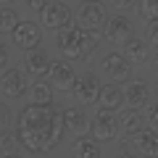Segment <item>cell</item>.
<instances>
[{
  "label": "cell",
  "instance_id": "cell-1",
  "mask_svg": "<svg viewBox=\"0 0 158 158\" xmlns=\"http://www.w3.org/2000/svg\"><path fill=\"white\" fill-rule=\"evenodd\" d=\"M16 132H19V142L29 153H48L66 135L63 113L56 111L53 106H34V103H29L16 116Z\"/></svg>",
  "mask_w": 158,
  "mask_h": 158
},
{
  "label": "cell",
  "instance_id": "cell-2",
  "mask_svg": "<svg viewBox=\"0 0 158 158\" xmlns=\"http://www.w3.org/2000/svg\"><path fill=\"white\" fill-rule=\"evenodd\" d=\"M58 50H61L63 58H71V61H87L92 53L98 50L100 45V37L98 32H90L85 27H66L58 32V40H56Z\"/></svg>",
  "mask_w": 158,
  "mask_h": 158
},
{
  "label": "cell",
  "instance_id": "cell-3",
  "mask_svg": "<svg viewBox=\"0 0 158 158\" xmlns=\"http://www.w3.org/2000/svg\"><path fill=\"white\" fill-rule=\"evenodd\" d=\"M90 132H92V140H98V142H113L118 137V132H121V124L113 116V111H103L100 108L95 113V118H92Z\"/></svg>",
  "mask_w": 158,
  "mask_h": 158
},
{
  "label": "cell",
  "instance_id": "cell-4",
  "mask_svg": "<svg viewBox=\"0 0 158 158\" xmlns=\"http://www.w3.org/2000/svg\"><path fill=\"white\" fill-rule=\"evenodd\" d=\"M100 69L103 74H106L108 79H113V82H124V79L132 77V61L124 56V53H106V56L100 58Z\"/></svg>",
  "mask_w": 158,
  "mask_h": 158
},
{
  "label": "cell",
  "instance_id": "cell-5",
  "mask_svg": "<svg viewBox=\"0 0 158 158\" xmlns=\"http://www.w3.org/2000/svg\"><path fill=\"white\" fill-rule=\"evenodd\" d=\"M13 45L19 48V50L29 53V50H37L40 42H42V29H40V24L34 21H21L16 29H13Z\"/></svg>",
  "mask_w": 158,
  "mask_h": 158
},
{
  "label": "cell",
  "instance_id": "cell-6",
  "mask_svg": "<svg viewBox=\"0 0 158 158\" xmlns=\"http://www.w3.org/2000/svg\"><path fill=\"white\" fill-rule=\"evenodd\" d=\"M108 21V11L100 0H90L79 8V27L90 29V32H100Z\"/></svg>",
  "mask_w": 158,
  "mask_h": 158
},
{
  "label": "cell",
  "instance_id": "cell-7",
  "mask_svg": "<svg viewBox=\"0 0 158 158\" xmlns=\"http://www.w3.org/2000/svg\"><path fill=\"white\" fill-rule=\"evenodd\" d=\"M27 92V79L21 69H6L0 74V95L3 100H19Z\"/></svg>",
  "mask_w": 158,
  "mask_h": 158
},
{
  "label": "cell",
  "instance_id": "cell-8",
  "mask_svg": "<svg viewBox=\"0 0 158 158\" xmlns=\"http://www.w3.org/2000/svg\"><path fill=\"white\" fill-rule=\"evenodd\" d=\"M40 21H42V27L45 29H56V32H61V29L71 27V11H69L66 3H48L45 11L40 13Z\"/></svg>",
  "mask_w": 158,
  "mask_h": 158
},
{
  "label": "cell",
  "instance_id": "cell-9",
  "mask_svg": "<svg viewBox=\"0 0 158 158\" xmlns=\"http://www.w3.org/2000/svg\"><path fill=\"white\" fill-rule=\"evenodd\" d=\"M48 79H50L53 90L58 92H71L74 85H77V71H74V66L69 61H56L50 66V71H48Z\"/></svg>",
  "mask_w": 158,
  "mask_h": 158
},
{
  "label": "cell",
  "instance_id": "cell-10",
  "mask_svg": "<svg viewBox=\"0 0 158 158\" xmlns=\"http://www.w3.org/2000/svg\"><path fill=\"white\" fill-rule=\"evenodd\" d=\"M103 37L111 45H127L135 34H132V21L127 16H108L106 27H103Z\"/></svg>",
  "mask_w": 158,
  "mask_h": 158
},
{
  "label": "cell",
  "instance_id": "cell-11",
  "mask_svg": "<svg viewBox=\"0 0 158 158\" xmlns=\"http://www.w3.org/2000/svg\"><path fill=\"white\" fill-rule=\"evenodd\" d=\"M100 90L103 85L98 82L95 74H82V77L77 79V85H74V98H77L82 106H92V103H98V98H100Z\"/></svg>",
  "mask_w": 158,
  "mask_h": 158
},
{
  "label": "cell",
  "instance_id": "cell-12",
  "mask_svg": "<svg viewBox=\"0 0 158 158\" xmlns=\"http://www.w3.org/2000/svg\"><path fill=\"white\" fill-rule=\"evenodd\" d=\"M129 145L140 158H158V129H142L132 135Z\"/></svg>",
  "mask_w": 158,
  "mask_h": 158
},
{
  "label": "cell",
  "instance_id": "cell-13",
  "mask_svg": "<svg viewBox=\"0 0 158 158\" xmlns=\"http://www.w3.org/2000/svg\"><path fill=\"white\" fill-rule=\"evenodd\" d=\"M61 113H63V124H66L69 132H74V135H79V137H85V132H90L92 121L87 118V113L82 111V108L69 106V108H63Z\"/></svg>",
  "mask_w": 158,
  "mask_h": 158
},
{
  "label": "cell",
  "instance_id": "cell-14",
  "mask_svg": "<svg viewBox=\"0 0 158 158\" xmlns=\"http://www.w3.org/2000/svg\"><path fill=\"white\" fill-rule=\"evenodd\" d=\"M148 100H150V90H148L145 82L129 79V82L124 85V103L129 108H137V111H140L142 106H148Z\"/></svg>",
  "mask_w": 158,
  "mask_h": 158
},
{
  "label": "cell",
  "instance_id": "cell-15",
  "mask_svg": "<svg viewBox=\"0 0 158 158\" xmlns=\"http://www.w3.org/2000/svg\"><path fill=\"white\" fill-rule=\"evenodd\" d=\"M98 106H100L103 111H118V108L124 106V90H121L116 82H111V85H103L100 98H98Z\"/></svg>",
  "mask_w": 158,
  "mask_h": 158
},
{
  "label": "cell",
  "instance_id": "cell-16",
  "mask_svg": "<svg viewBox=\"0 0 158 158\" xmlns=\"http://www.w3.org/2000/svg\"><path fill=\"white\" fill-rule=\"evenodd\" d=\"M50 58H48V53H42L37 48V50H29L27 58H24V69H27L32 77H45L48 71H50Z\"/></svg>",
  "mask_w": 158,
  "mask_h": 158
},
{
  "label": "cell",
  "instance_id": "cell-17",
  "mask_svg": "<svg viewBox=\"0 0 158 158\" xmlns=\"http://www.w3.org/2000/svg\"><path fill=\"white\" fill-rule=\"evenodd\" d=\"M118 124H121V132L124 135H137V132L145 129V116H142L137 108H127L121 116H118Z\"/></svg>",
  "mask_w": 158,
  "mask_h": 158
},
{
  "label": "cell",
  "instance_id": "cell-18",
  "mask_svg": "<svg viewBox=\"0 0 158 158\" xmlns=\"http://www.w3.org/2000/svg\"><path fill=\"white\" fill-rule=\"evenodd\" d=\"M29 98H32L34 106H53V85L37 79L32 85V90H29Z\"/></svg>",
  "mask_w": 158,
  "mask_h": 158
},
{
  "label": "cell",
  "instance_id": "cell-19",
  "mask_svg": "<svg viewBox=\"0 0 158 158\" xmlns=\"http://www.w3.org/2000/svg\"><path fill=\"white\" fill-rule=\"evenodd\" d=\"M74 158H100V142L92 137H79L74 142Z\"/></svg>",
  "mask_w": 158,
  "mask_h": 158
},
{
  "label": "cell",
  "instance_id": "cell-20",
  "mask_svg": "<svg viewBox=\"0 0 158 158\" xmlns=\"http://www.w3.org/2000/svg\"><path fill=\"white\" fill-rule=\"evenodd\" d=\"M124 56L129 58L132 63H142V61L148 58V45L142 42L140 37H132L129 42L124 45Z\"/></svg>",
  "mask_w": 158,
  "mask_h": 158
},
{
  "label": "cell",
  "instance_id": "cell-21",
  "mask_svg": "<svg viewBox=\"0 0 158 158\" xmlns=\"http://www.w3.org/2000/svg\"><path fill=\"white\" fill-rule=\"evenodd\" d=\"M19 13H16V8H11V6H0V34H8L11 32L13 34V29L19 27Z\"/></svg>",
  "mask_w": 158,
  "mask_h": 158
},
{
  "label": "cell",
  "instance_id": "cell-22",
  "mask_svg": "<svg viewBox=\"0 0 158 158\" xmlns=\"http://www.w3.org/2000/svg\"><path fill=\"white\" fill-rule=\"evenodd\" d=\"M16 145H21V142H19L16 127H13V129L3 127V129H0V153H3V156H11V153L16 150Z\"/></svg>",
  "mask_w": 158,
  "mask_h": 158
},
{
  "label": "cell",
  "instance_id": "cell-23",
  "mask_svg": "<svg viewBox=\"0 0 158 158\" xmlns=\"http://www.w3.org/2000/svg\"><path fill=\"white\" fill-rule=\"evenodd\" d=\"M140 16L148 21L158 19V0H140Z\"/></svg>",
  "mask_w": 158,
  "mask_h": 158
},
{
  "label": "cell",
  "instance_id": "cell-24",
  "mask_svg": "<svg viewBox=\"0 0 158 158\" xmlns=\"http://www.w3.org/2000/svg\"><path fill=\"white\" fill-rule=\"evenodd\" d=\"M145 121L150 124V129H158V100L145 106Z\"/></svg>",
  "mask_w": 158,
  "mask_h": 158
},
{
  "label": "cell",
  "instance_id": "cell-25",
  "mask_svg": "<svg viewBox=\"0 0 158 158\" xmlns=\"http://www.w3.org/2000/svg\"><path fill=\"white\" fill-rule=\"evenodd\" d=\"M148 40H150L153 48H158V19L148 21Z\"/></svg>",
  "mask_w": 158,
  "mask_h": 158
},
{
  "label": "cell",
  "instance_id": "cell-26",
  "mask_svg": "<svg viewBox=\"0 0 158 158\" xmlns=\"http://www.w3.org/2000/svg\"><path fill=\"white\" fill-rule=\"evenodd\" d=\"M24 3H27V8L32 13H42V11H45V6H48V0H24Z\"/></svg>",
  "mask_w": 158,
  "mask_h": 158
},
{
  "label": "cell",
  "instance_id": "cell-27",
  "mask_svg": "<svg viewBox=\"0 0 158 158\" xmlns=\"http://www.w3.org/2000/svg\"><path fill=\"white\" fill-rule=\"evenodd\" d=\"M132 3H135V0H108V6H111L113 11H127Z\"/></svg>",
  "mask_w": 158,
  "mask_h": 158
},
{
  "label": "cell",
  "instance_id": "cell-28",
  "mask_svg": "<svg viewBox=\"0 0 158 158\" xmlns=\"http://www.w3.org/2000/svg\"><path fill=\"white\" fill-rule=\"evenodd\" d=\"M8 118H11V111H8V106L6 103H0V129L8 124Z\"/></svg>",
  "mask_w": 158,
  "mask_h": 158
},
{
  "label": "cell",
  "instance_id": "cell-29",
  "mask_svg": "<svg viewBox=\"0 0 158 158\" xmlns=\"http://www.w3.org/2000/svg\"><path fill=\"white\" fill-rule=\"evenodd\" d=\"M6 66H8V48L0 42V71H6Z\"/></svg>",
  "mask_w": 158,
  "mask_h": 158
},
{
  "label": "cell",
  "instance_id": "cell-30",
  "mask_svg": "<svg viewBox=\"0 0 158 158\" xmlns=\"http://www.w3.org/2000/svg\"><path fill=\"white\" fill-rule=\"evenodd\" d=\"M150 66L158 71V48H153V53H150Z\"/></svg>",
  "mask_w": 158,
  "mask_h": 158
},
{
  "label": "cell",
  "instance_id": "cell-31",
  "mask_svg": "<svg viewBox=\"0 0 158 158\" xmlns=\"http://www.w3.org/2000/svg\"><path fill=\"white\" fill-rule=\"evenodd\" d=\"M118 158H140V156H137V153H129V150H121V156H118Z\"/></svg>",
  "mask_w": 158,
  "mask_h": 158
},
{
  "label": "cell",
  "instance_id": "cell-32",
  "mask_svg": "<svg viewBox=\"0 0 158 158\" xmlns=\"http://www.w3.org/2000/svg\"><path fill=\"white\" fill-rule=\"evenodd\" d=\"M3 158H21V156H16V153H11V156H3Z\"/></svg>",
  "mask_w": 158,
  "mask_h": 158
},
{
  "label": "cell",
  "instance_id": "cell-33",
  "mask_svg": "<svg viewBox=\"0 0 158 158\" xmlns=\"http://www.w3.org/2000/svg\"><path fill=\"white\" fill-rule=\"evenodd\" d=\"M8 3H11V0H0V6H8Z\"/></svg>",
  "mask_w": 158,
  "mask_h": 158
},
{
  "label": "cell",
  "instance_id": "cell-34",
  "mask_svg": "<svg viewBox=\"0 0 158 158\" xmlns=\"http://www.w3.org/2000/svg\"><path fill=\"white\" fill-rule=\"evenodd\" d=\"M156 92H158V82H156Z\"/></svg>",
  "mask_w": 158,
  "mask_h": 158
},
{
  "label": "cell",
  "instance_id": "cell-35",
  "mask_svg": "<svg viewBox=\"0 0 158 158\" xmlns=\"http://www.w3.org/2000/svg\"><path fill=\"white\" fill-rule=\"evenodd\" d=\"M85 3H90V0H85Z\"/></svg>",
  "mask_w": 158,
  "mask_h": 158
}]
</instances>
